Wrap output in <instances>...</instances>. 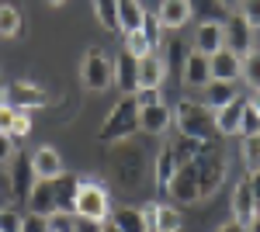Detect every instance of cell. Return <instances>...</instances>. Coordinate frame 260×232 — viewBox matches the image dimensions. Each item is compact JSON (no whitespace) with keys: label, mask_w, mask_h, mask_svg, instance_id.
Wrapping results in <instances>:
<instances>
[{"label":"cell","mask_w":260,"mask_h":232,"mask_svg":"<svg viewBox=\"0 0 260 232\" xmlns=\"http://www.w3.org/2000/svg\"><path fill=\"white\" fill-rule=\"evenodd\" d=\"M139 132V104H136V94H125L108 111L104 125L98 128V139L101 142H121V139L136 136Z\"/></svg>","instance_id":"1"},{"label":"cell","mask_w":260,"mask_h":232,"mask_svg":"<svg viewBox=\"0 0 260 232\" xmlns=\"http://www.w3.org/2000/svg\"><path fill=\"white\" fill-rule=\"evenodd\" d=\"M174 121H177L180 136H187V139H212V132H215V121L208 115V108L198 104V101H191V97L177 101Z\"/></svg>","instance_id":"2"},{"label":"cell","mask_w":260,"mask_h":232,"mask_svg":"<svg viewBox=\"0 0 260 232\" xmlns=\"http://www.w3.org/2000/svg\"><path fill=\"white\" fill-rule=\"evenodd\" d=\"M77 218H90V222H108L111 218V205H108V191L101 187L98 180H80V191H77V205H73Z\"/></svg>","instance_id":"3"},{"label":"cell","mask_w":260,"mask_h":232,"mask_svg":"<svg viewBox=\"0 0 260 232\" xmlns=\"http://www.w3.org/2000/svg\"><path fill=\"white\" fill-rule=\"evenodd\" d=\"M191 167H194V177H198V187H201V201H208L212 194L219 191L222 177H225V159H222L215 149H208V153L194 156V159H187Z\"/></svg>","instance_id":"4"},{"label":"cell","mask_w":260,"mask_h":232,"mask_svg":"<svg viewBox=\"0 0 260 232\" xmlns=\"http://www.w3.org/2000/svg\"><path fill=\"white\" fill-rule=\"evenodd\" d=\"M35 170H31V156L24 153H14L11 156V170H7V197L14 201V205H28V194L35 187Z\"/></svg>","instance_id":"5"},{"label":"cell","mask_w":260,"mask_h":232,"mask_svg":"<svg viewBox=\"0 0 260 232\" xmlns=\"http://www.w3.org/2000/svg\"><path fill=\"white\" fill-rule=\"evenodd\" d=\"M80 80H83V87H87V90H94V94L108 90V87L115 83V66H111V59L104 56L101 49H90V52L83 56Z\"/></svg>","instance_id":"6"},{"label":"cell","mask_w":260,"mask_h":232,"mask_svg":"<svg viewBox=\"0 0 260 232\" xmlns=\"http://www.w3.org/2000/svg\"><path fill=\"white\" fill-rule=\"evenodd\" d=\"M222 31H225V49H229V52H236L240 59L253 49V28H250V21L243 18L240 11H233V14L225 18Z\"/></svg>","instance_id":"7"},{"label":"cell","mask_w":260,"mask_h":232,"mask_svg":"<svg viewBox=\"0 0 260 232\" xmlns=\"http://www.w3.org/2000/svg\"><path fill=\"white\" fill-rule=\"evenodd\" d=\"M4 90H7V104L18 108V111H31V108L49 104V94L42 87H35V83H28V80H11Z\"/></svg>","instance_id":"8"},{"label":"cell","mask_w":260,"mask_h":232,"mask_svg":"<svg viewBox=\"0 0 260 232\" xmlns=\"http://www.w3.org/2000/svg\"><path fill=\"white\" fill-rule=\"evenodd\" d=\"M167 191H170V197H174L177 205H198L201 187H198V177H194V167H191V163H180Z\"/></svg>","instance_id":"9"},{"label":"cell","mask_w":260,"mask_h":232,"mask_svg":"<svg viewBox=\"0 0 260 232\" xmlns=\"http://www.w3.org/2000/svg\"><path fill=\"white\" fill-rule=\"evenodd\" d=\"M59 212L56 205V184L52 180H35V187L28 194V215H39V218H49V215Z\"/></svg>","instance_id":"10"},{"label":"cell","mask_w":260,"mask_h":232,"mask_svg":"<svg viewBox=\"0 0 260 232\" xmlns=\"http://www.w3.org/2000/svg\"><path fill=\"white\" fill-rule=\"evenodd\" d=\"M146 215V222L153 225V232H180L184 229V218L174 205H149V208H142Z\"/></svg>","instance_id":"11"},{"label":"cell","mask_w":260,"mask_h":232,"mask_svg":"<svg viewBox=\"0 0 260 232\" xmlns=\"http://www.w3.org/2000/svg\"><path fill=\"white\" fill-rule=\"evenodd\" d=\"M170 121H174V115H170V108L163 101L160 104H149V108H139V128L149 132V136H163L170 128Z\"/></svg>","instance_id":"12"},{"label":"cell","mask_w":260,"mask_h":232,"mask_svg":"<svg viewBox=\"0 0 260 232\" xmlns=\"http://www.w3.org/2000/svg\"><path fill=\"white\" fill-rule=\"evenodd\" d=\"M208 66H212V80H225V83H233L243 73V59L229 49H219L215 56H208Z\"/></svg>","instance_id":"13"},{"label":"cell","mask_w":260,"mask_h":232,"mask_svg":"<svg viewBox=\"0 0 260 232\" xmlns=\"http://www.w3.org/2000/svg\"><path fill=\"white\" fill-rule=\"evenodd\" d=\"M194 49H198L201 56H215L219 49H225V31H222V24H215V21H201L198 35H194Z\"/></svg>","instance_id":"14"},{"label":"cell","mask_w":260,"mask_h":232,"mask_svg":"<svg viewBox=\"0 0 260 232\" xmlns=\"http://www.w3.org/2000/svg\"><path fill=\"white\" fill-rule=\"evenodd\" d=\"M180 73H184V83H187V87H205V83L212 80L208 56H201L198 49H191L187 59H184V66H180Z\"/></svg>","instance_id":"15"},{"label":"cell","mask_w":260,"mask_h":232,"mask_svg":"<svg viewBox=\"0 0 260 232\" xmlns=\"http://www.w3.org/2000/svg\"><path fill=\"white\" fill-rule=\"evenodd\" d=\"M233 222H240L250 229V222L257 218V205H253V191H250V180H240L236 191H233Z\"/></svg>","instance_id":"16"},{"label":"cell","mask_w":260,"mask_h":232,"mask_svg":"<svg viewBox=\"0 0 260 232\" xmlns=\"http://www.w3.org/2000/svg\"><path fill=\"white\" fill-rule=\"evenodd\" d=\"M115 83H118L121 94H136L139 90V59L121 52L118 62H115Z\"/></svg>","instance_id":"17"},{"label":"cell","mask_w":260,"mask_h":232,"mask_svg":"<svg viewBox=\"0 0 260 232\" xmlns=\"http://www.w3.org/2000/svg\"><path fill=\"white\" fill-rule=\"evenodd\" d=\"M156 18H160L163 28H180V24H187V18H191V0H160Z\"/></svg>","instance_id":"18"},{"label":"cell","mask_w":260,"mask_h":232,"mask_svg":"<svg viewBox=\"0 0 260 232\" xmlns=\"http://www.w3.org/2000/svg\"><path fill=\"white\" fill-rule=\"evenodd\" d=\"M31 170H35V177H39V180H52V177H59L62 174L59 153H56L52 146H42L39 153L31 156Z\"/></svg>","instance_id":"19"},{"label":"cell","mask_w":260,"mask_h":232,"mask_svg":"<svg viewBox=\"0 0 260 232\" xmlns=\"http://www.w3.org/2000/svg\"><path fill=\"white\" fill-rule=\"evenodd\" d=\"M243 108H246V97H236L233 104H225V108H219L215 111V132H222V136H233V132H240V118H243Z\"/></svg>","instance_id":"20"},{"label":"cell","mask_w":260,"mask_h":232,"mask_svg":"<svg viewBox=\"0 0 260 232\" xmlns=\"http://www.w3.org/2000/svg\"><path fill=\"white\" fill-rule=\"evenodd\" d=\"M163 77H167V62L156 52L139 59V87H160Z\"/></svg>","instance_id":"21"},{"label":"cell","mask_w":260,"mask_h":232,"mask_svg":"<svg viewBox=\"0 0 260 232\" xmlns=\"http://www.w3.org/2000/svg\"><path fill=\"white\" fill-rule=\"evenodd\" d=\"M236 90H233V83H225V80H208L205 83V101H208V108H225V104H233L236 101Z\"/></svg>","instance_id":"22"},{"label":"cell","mask_w":260,"mask_h":232,"mask_svg":"<svg viewBox=\"0 0 260 232\" xmlns=\"http://www.w3.org/2000/svg\"><path fill=\"white\" fill-rule=\"evenodd\" d=\"M111 225H115L118 232H149L146 215L136 212V208H118V212L111 215Z\"/></svg>","instance_id":"23"},{"label":"cell","mask_w":260,"mask_h":232,"mask_svg":"<svg viewBox=\"0 0 260 232\" xmlns=\"http://www.w3.org/2000/svg\"><path fill=\"white\" fill-rule=\"evenodd\" d=\"M142 14L146 11L139 7V0H118V28L121 31H139Z\"/></svg>","instance_id":"24"},{"label":"cell","mask_w":260,"mask_h":232,"mask_svg":"<svg viewBox=\"0 0 260 232\" xmlns=\"http://www.w3.org/2000/svg\"><path fill=\"white\" fill-rule=\"evenodd\" d=\"M177 156H174V149H170V146H167V149H163L160 156H156V184H160L163 191H167V187H170V180H174V174H177Z\"/></svg>","instance_id":"25"},{"label":"cell","mask_w":260,"mask_h":232,"mask_svg":"<svg viewBox=\"0 0 260 232\" xmlns=\"http://www.w3.org/2000/svg\"><path fill=\"white\" fill-rule=\"evenodd\" d=\"M21 31V7L18 4H0V39H14Z\"/></svg>","instance_id":"26"},{"label":"cell","mask_w":260,"mask_h":232,"mask_svg":"<svg viewBox=\"0 0 260 232\" xmlns=\"http://www.w3.org/2000/svg\"><path fill=\"white\" fill-rule=\"evenodd\" d=\"M139 31L146 35V42H149V49H156V45L163 42V24H160V18H156V11H153V14H149V11L142 14Z\"/></svg>","instance_id":"27"},{"label":"cell","mask_w":260,"mask_h":232,"mask_svg":"<svg viewBox=\"0 0 260 232\" xmlns=\"http://www.w3.org/2000/svg\"><path fill=\"white\" fill-rule=\"evenodd\" d=\"M240 77H246V83H250L253 90H260V49H250V52L243 56V73Z\"/></svg>","instance_id":"28"},{"label":"cell","mask_w":260,"mask_h":232,"mask_svg":"<svg viewBox=\"0 0 260 232\" xmlns=\"http://www.w3.org/2000/svg\"><path fill=\"white\" fill-rule=\"evenodd\" d=\"M191 7H198L205 14V21H215V24H225V18H229L222 0H191Z\"/></svg>","instance_id":"29"},{"label":"cell","mask_w":260,"mask_h":232,"mask_svg":"<svg viewBox=\"0 0 260 232\" xmlns=\"http://www.w3.org/2000/svg\"><path fill=\"white\" fill-rule=\"evenodd\" d=\"M94 11H98V21L104 28H118V0H94Z\"/></svg>","instance_id":"30"},{"label":"cell","mask_w":260,"mask_h":232,"mask_svg":"<svg viewBox=\"0 0 260 232\" xmlns=\"http://www.w3.org/2000/svg\"><path fill=\"white\" fill-rule=\"evenodd\" d=\"M243 163H246L250 174H260V136L243 139Z\"/></svg>","instance_id":"31"},{"label":"cell","mask_w":260,"mask_h":232,"mask_svg":"<svg viewBox=\"0 0 260 232\" xmlns=\"http://www.w3.org/2000/svg\"><path fill=\"white\" fill-rule=\"evenodd\" d=\"M125 52L136 56V59H142V56H149L153 49H149V42H146L142 31H125Z\"/></svg>","instance_id":"32"},{"label":"cell","mask_w":260,"mask_h":232,"mask_svg":"<svg viewBox=\"0 0 260 232\" xmlns=\"http://www.w3.org/2000/svg\"><path fill=\"white\" fill-rule=\"evenodd\" d=\"M240 132H243V139H246V136H260V115L253 111V108H250V101H246V108H243Z\"/></svg>","instance_id":"33"},{"label":"cell","mask_w":260,"mask_h":232,"mask_svg":"<svg viewBox=\"0 0 260 232\" xmlns=\"http://www.w3.org/2000/svg\"><path fill=\"white\" fill-rule=\"evenodd\" d=\"M73 215H62V212H56V215H49L45 218V232H73Z\"/></svg>","instance_id":"34"},{"label":"cell","mask_w":260,"mask_h":232,"mask_svg":"<svg viewBox=\"0 0 260 232\" xmlns=\"http://www.w3.org/2000/svg\"><path fill=\"white\" fill-rule=\"evenodd\" d=\"M21 225H24V218H21L18 212H0V232H21Z\"/></svg>","instance_id":"35"},{"label":"cell","mask_w":260,"mask_h":232,"mask_svg":"<svg viewBox=\"0 0 260 232\" xmlns=\"http://www.w3.org/2000/svg\"><path fill=\"white\" fill-rule=\"evenodd\" d=\"M14 121H18V108L4 104V108H0V132L11 136V132H14Z\"/></svg>","instance_id":"36"},{"label":"cell","mask_w":260,"mask_h":232,"mask_svg":"<svg viewBox=\"0 0 260 232\" xmlns=\"http://www.w3.org/2000/svg\"><path fill=\"white\" fill-rule=\"evenodd\" d=\"M136 104H139V108L160 104V87H139V90H136Z\"/></svg>","instance_id":"37"},{"label":"cell","mask_w":260,"mask_h":232,"mask_svg":"<svg viewBox=\"0 0 260 232\" xmlns=\"http://www.w3.org/2000/svg\"><path fill=\"white\" fill-rule=\"evenodd\" d=\"M243 18L250 21V28H260V0H243Z\"/></svg>","instance_id":"38"},{"label":"cell","mask_w":260,"mask_h":232,"mask_svg":"<svg viewBox=\"0 0 260 232\" xmlns=\"http://www.w3.org/2000/svg\"><path fill=\"white\" fill-rule=\"evenodd\" d=\"M31 132V121H28V115L24 111H18V121H14V132H11V139H21Z\"/></svg>","instance_id":"39"},{"label":"cell","mask_w":260,"mask_h":232,"mask_svg":"<svg viewBox=\"0 0 260 232\" xmlns=\"http://www.w3.org/2000/svg\"><path fill=\"white\" fill-rule=\"evenodd\" d=\"M11 156H14V139L0 132V167H4V163H7Z\"/></svg>","instance_id":"40"},{"label":"cell","mask_w":260,"mask_h":232,"mask_svg":"<svg viewBox=\"0 0 260 232\" xmlns=\"http://www.w3.org/2000/svg\"><path fill=\"white\" fill-rule=\"evenodd\" d=\"M73 232H104L101 222H90V218H77L73 222Z\"/></svg>","instance_id":"41"},{"label":"cell","mask_w":260,"mask_h":232,"mask_svg":"<svg viewBox=\"0 0 260 232\" xmlns=\"http://www.w3.org/2000/svg\"><path fill=\"white\" fill-rule=\"evenodd\" d=\"M21 232H45V218L28 215V218H24V225H21Z\"/></svg>","instance_id":"42"},{"label":"cell","mask_w":260,"mask_h":232,"mask_svg":"<svg viewBox=\"0 0 260 232\" xmlns=\"http://www.w3.org/2000/svg\"><path fill=\"white\" fill-rule=\"evenodd\" d=\"M184 59H187L184 45L180 42H170V66H184Z\"/></svg>","instance_id":"43"},{"label":"cell","mask_w":260,"mask_h":232,"mask_svg":"<svg viewBox=\"0 0 260 232\" xmlns=\"http://www.w3.org/2000/svg\"><path fill=\"white\" fill-rule=\"evenodd\" d=\"M246 180H250V191H253V205H257V212H260V174H250Z\"/></svg>","instance_id":"44"},{"label":"cell","mask_w":260,"mask_h":232,"mask_svg":"<svg viewBox=\"0 0 260 232\" xmlns=\"http://www.w3.org/2000/svg\"><path fill=\"white\" fill-rule=\"evenodd\" d=\"M215 232H250L246 225H240V222H225V225H219Z\"/></svg>","instance_id":"45"},{"label":"cell","mask_w":260,"mask_h":232,"mask_svg":"<svg viewBox=\"0 0 260 232\" xmlns=\"http://www.w3.org/2000/svg\"><path fill=\"white\" fill-rule=\"evenodd\" d=\"M246 101H250V108H253V111H257V115H260V90H253V94L246 97Z\"/></svg>","instance_id":"46"},{"label":"cell","mask_w":260,"mask_h":232,"mask_svg":"<svg viewBox=\"0 0 260 232\" xmlns=\"http://www.w3.org/2000/svg\"><path fill=\"white\" fill-rule=\"evenodd\" d=\"M4 104H7V90L0 87V108H4Z\"/></svg>","instance_id":"47"},{"label":"cell","mask_w":260,"mask_h":232,"mask_svg":"<svg viewBox=\"0 0 260 232\" xmlns=\"http://www.w3.org/2000/svg\"><path fill=\"white\" fill-rule=\"evenodd\" d=\"M104 232H118V229H115V225H111V222H108V225H104Z\"/></svg>","instance_id":"48"},{"label":"cell","mask_w":260,"mask_h":232,"mask_svg":"<svg viewBox=\"0 0 260 232\" xmlns=\"http://www.w3.org/2000/svg\"><path fill=\"white\" fill-rule=\"evenodd\" d=\"M222 4H225V7H233V4H236V0H222Z\"/></svg>","instance_id":"49"},{"label":"cell","mask_w":260,"mask_h":232,"mask_svg":"<svg viewBox=\"0 0 260 232\" xmlns=\"http://www.w3.org/2000/svg\"><path fill=\"white\" fill-rule=\"evenodd\" d=\"M49 4H52V7H59V4H62V0H49Z\"/></svg>","instance_id":"50"}]
</instances>
